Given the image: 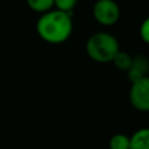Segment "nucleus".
Returning <instances> with one entry per match:
<instances>
[{
    "label": "nucleus",
    "instance_id": "obj_1",
    "mask_svg": "<svg viewBox=\"0 0 149 149\" xmlns=\"http://www.w3.org/2000/svg\"><path fill=\"white\" fill-rule=\"evenodd\" d=\"M73 30L72 13L50 9L37 19L36 33L47 43L61 44L66 42Z\"/></svg>",
    "mask_w": 149,
    "mask_h": 149
},
{
    "label": "nucleus",
    "instance_id": "obj_2",
    "mask_svg": "<svg viewBox=\"0 0 149 149\" xmlns=\"http://www.w3.org/2000/svg\"><path fill=\"white\" fill-rule=\"evenodd\" d=\"M86 54L97 63H111L120 50L119 41L107 31H97L86 41Z\"/></svg>",
    "mask_w": 149,
    "mask_h": 149
},
{
    "label": "nucleus",
    "instance_id": "obj_3",
    "mask_svg": "<svg viewBox=\"0 0 149 149\" xmlns=\"http://www.w3.org/2000/svg\"><path fill=\"white\" fill-rule=\"evenodd\" d=\"M92 15L100 26L112 27L119 21L121 10L115 0H97L92 7Z\"/></svg>",
    "mask_w": 149,
    "mask_h": 149
},
{
    "label": "nucleus",
    "instance_id": "obj_4",
    "mask_svg": "<svg viewBox=\"0 0 149 149\" xmlns=\"http://www.w3.org/2000/svg\"><path fill=\"white\" fill-rule=\"evenodd\" d=\"M129 100L135 109L140 112H149V76L132 83Z\"/></svg>",
    "mask_w": 149,
    "mask_h": 149
},
{
    "label": "nucleus",
    "instance_id": "obj_5",
    "mask_svg": "<svg viewBox=\"0 0 149 149\" xmlns=\"http://www.w3.org/2000/svg\"><path fill=\"white\" fill-rule=\"evenodd\" d=\"M126 72L127 78L130 80V83H134L143 77H147L149 72V59L143 55L133 56L132 64Z\"/></svg>",
    "mask_w": 149,
    "mask_h": 149
},
{
    "label": "nucleus",
    "instance_id": "obj_6",
    "mask_svg": "<svg viewBox=\"0 0 149 149\" xmlns=\"http://www.w3.org/2000/svg\"><path fill=\"white\" fill-rule=\"evenodd\" d=\"M129 149H149V127L137 129L129 137Z\"/></svg>",
    "mask_w": 149,
    "mask_h": 149
},
{
    "label": "nucleus",
    "instance_id": "obj_7",
    "mask_svg": "<svg viewBox=\"0 0 149 149\" xmlns=\"http://www.w3.org/2000/svg\"><path fill=\"white\" fill-rule=\"evenodd\" d=\"M132 58L133 56H130L127 51H122V50H119L116 52V55L114 56L112 63L114 64V66L121 71H127L132 64Z\"/></svg>",
    "mask_w": 149,
    "mask_h": 149
},
{
    "label": "nucleus",
    "instance_id": "obj_8",
    "mask_svg": "<svg viewBox=\"0 0 149 149\" xmlns=\"http://www.w3.org/2000/svg\"><path fill=\"white\" fill-rule=\"evenodd\" d=\"M26 3L33 12L40 14L54 8V0H26Z\"/></svg>",
    "mask_w": 149,
    "mask_h": 149
},
{
    "label": "nucleus",
    "instance_id": "obj_9",
    "mask_svg": "<svg viewBox=\"0 0 149 149\" xmlns=\"http://www.w3.org/2000/svg\"><path fill=\"white\" fill-rule=\"evenodd\" d=\"M109 149H129V136L126 134H115L108 141Z\"/></svg>",
    "mask_w": 149,
    "mask_h": 149
},
{
    "label": "nucleus",
    "instance_id": "obj_10",
    "mask_svg": "<svg viewBox=\"0 0 149 149\" xmlns=\"http://www.w3.org/2000/svg\"><path fill=\"white\" fill-rule=\"evenodd\" d=\"M78 3V0H54V7L58 10L72 13Z\"/></svg>",
    "mask_w": 149,
    "mask_h": 149
},
{
    "label": "nucleus",
    "instance_id": "obj_11",
    "mask_svg": "<svg viewBox=\"0 0 149 149\" xmlns=\"http://www.w3.org/2000/svg\"><path fill=\"white\" fill-rule=\"evenodd\" d=\"M139 33H140L141 40H142L144 43L149 44V15L141 22Z\"/></svg>",
    "mask_w": 149,
    "mask_h": 149
}]
</instances>
